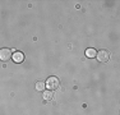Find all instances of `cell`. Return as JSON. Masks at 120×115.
Wrapping results in <instances>:
<instances>
[{
  "label": "cell",
  "instance_id": "1",
  "mask_svg": "<svg viewBox=\"0 0 120 115\" xmlns=\"http://www.w3.org/2000/svg\"><path fill=\"white\" fill-rule=\"evenodd\" d=\"M59 84H60V80H59L58 77H49L46 83H45V86H47L50 91L56 90V88L59 87Z\"/></svg>",
  "mask_w": 120,
  "mask_h": 115
},
{
  "label": "cell",
  "instance_id": "2",
  "mask_svg": "<svg viewBox=\"0 0 120 115\" xmlns=\"http://www.w3.org/2000/svg\"><path fill=\"white\" fill-rule=\"evenodd\" d=\"M96 58L100 63H106V61H109V59H110V53H109L107 50H105V49H102V50H100L98 53H97Z\"/></svg>",
  "mask_w": 120,
  "mask_h": 115
},
{
  "label": "cell",
  "instance_id": "3",
  "mask_svg": "<svg viewBox=\"0 0 120 115\" xmlns=\"http://www.w3.org/2000/svg\"><path fill=\"white\" fill-rule=\"evenodd\" d=\"M12 51H10V49H0V60L1 61H8V60H10V58H12Z\"/></svg>",
  "mask_w": 120,
  "mask_h": 115
},
{
  "label": "cell",
  "instance_id": "4",
  "mask_svg": "<svg viewBox=\"0 0 120 115\" xmlns=\"http://www.w3.org/2000/svg\"><path fill=\"white\" fill-rule=\"evenodd\" d=\"M12 58H13V60L15 63H22L24 60V54L21 53V51H17V53H14L12 55Z\"/></svg>",
  "mask_w": 120,
  "mask_h": 115
},
{
  "label": "cell",
  "instance_id": "5",
  "mask_svg": "<svg viewBox=\"0 0 120 115\" xmlns=\"http://www.w3.org/2000/svg\"><path fill=\"white\" fill-rule=\"evenodd\" d=\"M42 97H44V100L45 101H51V100L54 99V93H52V91H44V95H42Z\"/></svg>",
  "mask_w": 120,
  "mask_h": 115
},
{
  "label": "cell",
  "instance_id": "6",
  "mask_svg": "<svg viewBox=\"0 0 120 115\" xmlns=\"http://www.w3.org/2000/svg\"><path fill=\"white\" fill-rule=\"evenodd\" d=\"M96 55H97V51L95 50V49H87V50H86V56L87 58H96Z\"/></svg>",
  "mask_w": 120,
  "mask_h": 115
},
{
  "label": "cell",
  "instance_id": "7",
  "mask_svg": "<svg viewBox=\"0 0 120 115\" xmlns=\"http://www.w3.org/2000/svg\"><path fill=\"white\" fill-rule=\"evenodd\" d=\"M45 87H46V86H45L44 82H37L36 83V90L37 91H42V92H44L45 91Z\"/></svg>",
  "mask_w": 120,
  "mask_h": 115
}]
</instances>
